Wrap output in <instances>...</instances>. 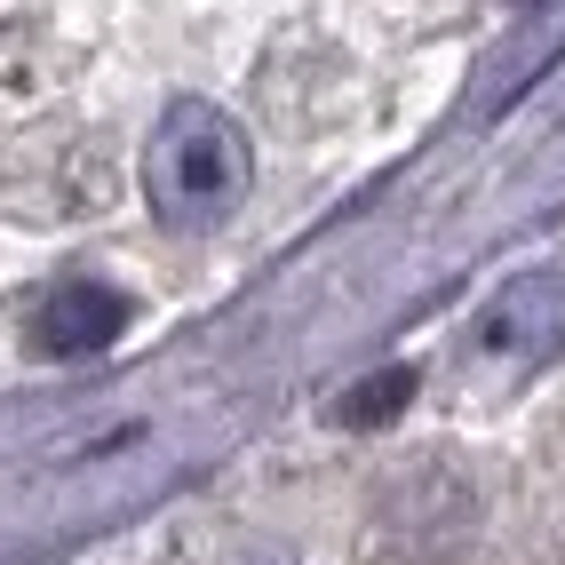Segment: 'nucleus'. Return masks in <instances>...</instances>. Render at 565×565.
Wrapping results in <instances>:
<instances>
[{"instance_id":"nucleus-1","label":"nucleus","mask_w":565,"mask_h":565,"mask_svg":"<svg viewBox=\"0 0 565 565\" xmlns=\"http://www.w3.org/2000/svg\"><path fill=\"white\" fill-rule=\"evenodd\" d=\"M247 183H255V152H247L232 111H215L200 96L160 111L152 143H143V200H152V215L168 232H183V239L223 232L239 215Z\"/></svg>"},{"instance_id":"nucleus-2","label":"nucleus","mask_w":565,"mask_h":565,"mask_svg":"<svg viewBox=\"0 0 565 565\" xmlns=\"http://www.w3.org/2000/svg\"><path fill=\"white\" fill-rule=\"evenodd\" d=\"M565 351V263H534L510 287L486 295V311L470 319V374L478 383H525Z\"/></svg>"},{"instance_id":"nucleus-3","label":"nucleus","mask_w":565,"mask_h":565,"mask_svg":"<svg viewBox=\"0 0 565 565\" xmlns=\"http://www.w3.org/2000/svg\"><path fill=\"white\" fill-rule=\"evenodd\" d=\"M111 334H128V295L104 287V279H64L49 303L32 311V343L49 359H88Z\"/></svg>"},{"instance_id":"nucleus-4","label":"nucleus","mask_w":565,"mask_h":565,"mask_svg":"<svg viewBox=\"0 0 565 565\" xmlns=\"http://www.w3.org/2000/svg\"><path fill=\"white\" fill-rule=\"evenodd\" d=\"M406 391H414V374H406V366H391L383 383H366V391H351V398H343V423H383V414H398V406H406Z\"/></svg>"}]
</instances>
